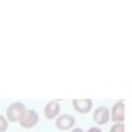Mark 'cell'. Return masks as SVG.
Listing matches in <instances>:
<instances>
[{
    "mask_svg": "<svg viewBox=\"0 0 132 132\" xmlns=\"http://www.w3.org/2000/svg\"><path fill=\"white\" fill-rule=\"evenodd\" d=\"M73 106L78 112H88L91 106H93V102H91V99H74Z\"/></svg>",
    "mask_w": 132,
    "mask_h": 132,
    "instance_id": "4",
    "label": "cell"
},
{
    "mask_svg": "<svg viewBox=\"0 0 132 132\" xmlns=\"http://www.w3.org/2000/svg\"><path fill=\"white\" fill-rule=\"evenodd\" d=\"M58 112H60V106H58V102H48L46 107H45V116H46L48 119H55Z\"/></svg>",
    "mask_w": 132,
    "mask_h": 132,
    "instance_id": "7",
    "label": "cell"
},
{
    "mask_svg": "<svg viewBox=\"0 0 132 132\" xmlns=\"http://www.w3.org/2000/svg\"><path fill=\"white\" fill-rule=\"evenodd\" d=\"M112 119L116 122H122L124 121V102H116V104H114Z\"/></svg>",
    "mask_w": 132,
    "mask_h": 132,
    "instance_id": "6",
    "label": "cell"
},
{
    "mask_svg": "<svg viewBox=\"0 0 132 132\" xmlns=\"http://www.w3.org/2000/svg\"><path fill=\"white\" fill-rule=\"evenodd\" d=\"M7 127H8L7 119L3 117V116H0V132H5V130H7Z\"/></svg>",
    "mask_w": 132,
    "mask_h": 132,
    "instance_id": "8",
    "label": "cell"
},
{
    "mask_svg": "<svg viewBox=\"0 0 132 132\" xmlns=\"http://www.w3.org/2000/svg\"><path fill=\"white\" fill-rule=\"evenodd\" d=\"M111 132H124V124L122 122H117L112 126V129H111Z\"/></svg>",
    "mask_w": 132,
    "mask_h": 132,
    "instance_id": "9",
    "label": "cell"
},
{
    "mask_svg": "<svg viewBox=\"0 0 132 132\" xmlns=\"http://www.w3.org/2000/svg\"><path fill=\"white\" fill-rule=\"evenodd\" d=\"M74 126V119H73V116H69V114H64V116H60V117L56 119V127L58 129H71V127Z\"/></svg>",
    "mask_w": 132,
    "mask_h": 132,
    "instance_id": "3",
    "label": "cell"
},
{
    "mask_svg": "<svg viewBox=\"0 0 132 132\" xmlns=\"http://www.w3.org/2000/svg\"><path fill=\"white\" fill-rule=\"evenodd\" d=\"M71 132H82V130H81V129H73Z\"/></svg>",
    "mask_w": 132,
    "mask_h": 132,
    "instance_id": "11",
    "label": "cell"
},
{
    "mask_svg": "<svg viewBox=\"0 0 132 132\" xmlns=\"http://www.w3.org/2000/svg\"><path fill=\"white\" fill-rule=\"evenodd\" d=\"M94 121L97 124H106L109 121V111L106 107H97L96 112H94Z\"/></svg>",
    "mask_w": 132,
    "mask_h": 132,
    "instance_id": "5",
    "label": "cell"
},
{
    "mask_svg": "<svg viewBox=\"0 0 132 132\" xmlns=\"http://www.w3.org/2000/svg\"><path fill=\"white\" fill-rule=\"evenodd\" d=\"M88 132H102V130H101V129H97V127H91Z\"/></svg>",
    "mask_w": 132,
    "mask_h": 132,
    "instance_id": "10",
    "label": "cell"
},
{
    "mask_svg": "<svg viewBox=\"0 0 132 132\" xmlns=\"http://www.w3.org/2000/svg\"><path fill=\"white\" fill-rule=\"evenodd\" d=\"M36 122H38V114L35 111H25V114L20 119V126L25 127V129H30V127L36 126Z\"/></svg>",
    "mask_w": 132,
    "mask_h": 132,
    "instance_id": "2",
    "label": "cell"
},
{
    "mask_svg": "<svg viewBox=\"0 0 132 132\" xmlns=\"http://www.w3.org/2000/svg\"><path fill=\"white\" fill-rule=\"evenodd\" d=\"M25 106L22 104V102H13L12 106H8L7 109V117L8 121L12 122H20V119H22V116L25 114Z\"/></svg>",
    "mask_w": 132,
    "mask_h": 132,
    "instance_id": "1",
    "label": "cell"
}]
</instances>
